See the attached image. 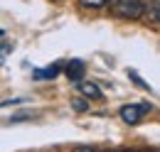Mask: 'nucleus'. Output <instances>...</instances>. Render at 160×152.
Masks as SVG:
<instances>
[{"mask_svg":"<svg viewBox=\"0 0 160 152\" xmlns=\"http://www.w3.org/2000/svg\"><path fill=\"white\" fill-rule=\"evenodd\" d=\"M108 0H81V5L84 7H103Z\"/></svg>","mask_w":160,"mask_h":152,"instance_id":"obj_6","label":"nucleus"},{"mask_svg":"<svg viewBox=\"0 0 160 152\" xmlns=\"http://www.w3.org/2000/svg\"><path fill=\"white\" fill-rule=\"evenodd\" d=\"M59 71H62V64H52V66H44V69H35V71H32V78H37V81H49V78H54Z\"/></svg>","mask_w":160,"mask_h":152,"instance_id":"obj_4","label":"nucleus"},{"mask_svg":"<svg viewBox=\"0 0 160 152\" xmlns=\"http://www.w3.org/2000/svg\"><path fill=\"white\" fill-rule=\"evenodd\" d=\"M84 71H86V66H84L81 59H72V61L67 64V78H69V81H77V83H79Z\"/></svg>","mask_w":160,"mask_h":152,"instance_id":"obj_3","label":"nucleus"},{"mask_svg":"<svg viewBox=\"0 0 160 152\" xmlns=\"http://www.w3.org/2000/svg\"><path fill=\"white\" fill-rule=\"evenodd\" d=\"M8 52H10V44H8V42H0V64L5 61V57H8Z\"/></svg>","mask_w":160,"mask_h":152,"instance_id":"obj_7","label":"nucleus"},{"mask_svg":"<svg viewBox=\"0 0 160 152\" xmlns=\"http://www.w3.org/2000/svg\"><path fill=\"white\" fill-rule=\"evenodd\" d=\"M2 35H5V32H2V30H0V37H2Z\"/></svg>","mask_w":160,"mask_h":152,"instance_id":"obj_11","label":"nucleus"},{"mask_svg":"<svg viewBox=\"0 0 160 152\" xmlns=\"http://www.w3.org/2000/svg\"><path fill=\"white\" fill-rule=\"evenodd\" d=\"M118 113H121V120H123V123H128V125H138L140 120L150 113V103H128V106L121 108Z\"/></svg>","mask_w":160,"mask_h":152,"instance_id":"obj_1","label":"nucleus"},{"mask_svg":"<svg viewBox=\"0 0 160 152\" xmlns=\"http://www.w3.org/2000/svg\"><path fill=\"white\" fill-rule=\"evenodd\" d=\"M128 76H131V78H133L136 83H140V86H145V88H148V83H145V81H143V78H140L138 74H136V71H128Z\"/></svg>","mask_w":160,"mask_h":152,"instance_id":"obj_9","label":"nucleus"},{"mask_svg":"<svg viewBox=\"0 0 160 152\" xmlns=\"http://www.w3.org/2000/svg\"><path fill=\"white\" fill-rule=\"evenodd\" d=\"M81 152H101V150H81Z\"/></svg>","mask_w":160,"mask_h":152,"instance_id":"obj_10","label":"nucleus"},{"mask_svg":"<svg viewBox=\"0 0 160 152\" xmlns=\"http://www.w3.org/2000/svg\"><path fill=\"white\" fill-rule=\"evenodd\" d=\"M79 91L86 96V98H101V88L94 81H79Z\"/></svg>","mask_w":160,"mask_h":152,"instance_id":"obj_5","label":"nucleus"},{"mask_svg":"<svg viewBox=\"0 0 160 152\" xmlns=\"http://www.w3.org/2000/svg\"><path fill=\"white\" fill-rule=\"evenodd\" d=\"M133 152H138V150H133Z\"/></svg>","mask_w":160,"mask_h":152,"instance_id":"obj_12","label":"nucleus"},{"mask_svg":"<svg viewBox=\"0 0 160 152\" xmlns=\"http://www.w3.org/2000/svg\"><path fill=\"white\" fill-rule=\"evenodd\" d=\"M150 17H153V20H158V22H160V0H155V5L150 7Z\"/></svg>","mask_w":160,"mask_h":152,"instance_id":"obj_8","label":"nucleus"},{"mask_svg":"<svg viewBox=\"0 0 160 152\" xmlns=\"http://www.w3.org/2000/svg\"><path fill=\"white\" fill-rule=\"evenodd\" d=\"M116 12L121 17H140L145 12L143 0H116Z\"/></svg>","mask_w":160,"mask_h":152,"instance_id":"obj_2","label":"nucleus"}]
</instances>
